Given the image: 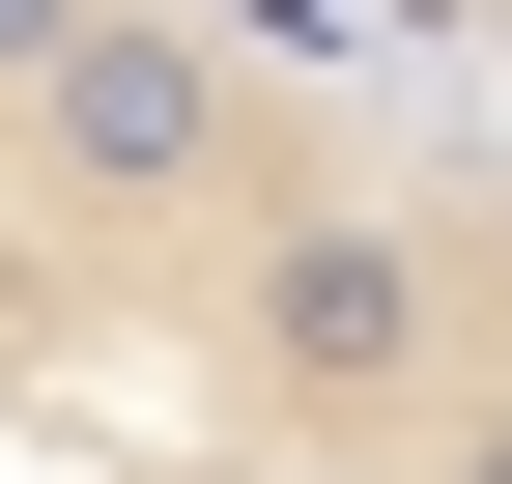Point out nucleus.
Segmentation results:
<instances>
[{
  "instance_id": "obj_1",
  "label": "nucleus",
  "mask_w": 512,
  "mask_h": 484,
  "mask_svg": "<svg viewBox=\"0 0 512 484\" xmlns=\"http://www.w3.org/2000/svg\"><path fill=\"white\" fill-rule=\"evenodd\" d=\"M228 371H256V399H313V428H399V399L456 371V228H427V200H256Z\"/></svg>"
},
{
  "instance_id": "obj_2",
  "label": "nucleus",
  "mask_w": 512,
  "mask_h": 484,
  "mask_svg": "<svg viewBox=\"0 0 512 484\" xmlns=\"http://www.w3.org/2000/svg\"><path fill=\"white\" fill-rule=\"evenodd\" d=\"M0 114H29V200H114V228H143V200H228V143H256L228 29H171V0H86Z\"/></svg>"
},
{
  "instance_id": "obj_3",
  "label": "nucleus",
  "mask_w": 512,
  "mask_h": 484,
  "mask_svg": "<svg viewBox=\"0 0 512 484\" xmlns=\"http://www.w3.org/2000/svg\"><path fill=\"white\" fill-rule=\"evenodd\" d=\"M57 29H86V0H0V86H29V57H57Z\"/></svg>"
},
{
  "instance_id": "obj_4",
  "label": "nucleus",
  "mask_w": 512,
  "mask_h": 484,
  "mask_svg": "<svg viewBox=\"0 0 512 484\" xmlns=\"http://www.w3.org/2000/svg\"><path fill=\"white\" fill-rule=\"evenodd\" d=\"M427 484H512V399H484V428H456V456H427Z\"/></svg>"
}]
</instances>
